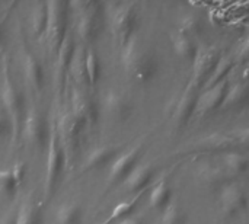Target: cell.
<instances>
[{"mask_svg": "<svg viewBox=\"0 0 249 224\" xmlns=\"http://www.w3.org/2000/svg\"><path fill=\"white\" fill-rule=\"evenodd\" d=\"M121 64L124 71L139 83L152 82L159 71V61L155 50L137 35L121 47Z\"/></svg>", "mask_w": 249, "mask_h": 224, "instance_id": "6da1fadb", "label": "cell"}, {"mask_svg": "<svg viewBox=\"0 0 249 224\" xmlns=\"http://www.w3.org/2000/svg\"><path fill=\"white\" fill-rule=\"evenodd\" d=\"M0 105L9 120L12 138L18 140L20 134V125L23 121V96L18 86L13 82L9 61L4 60L1 63V89H0Z\"/></svg>", "mask_w": 249, "mask_h": 224, "instance_id": "7a4b0ae2", "label": "cell"}, {"mask_svg": "<svg viewBox=\"0 0 249 224\" xmlns=\"http://www.w3.org/2000/svg\"><path fill=\"white\" fill-rule=\"evenodd\" d=\"M47 152L48 153H47V169H45V184H44L45 200H48L54 194V191L64 173V168H66V162H67L66 149L58 136L57 125H54L53 130L50 131Z\"/></svg>", "mask_w": 249, "mask_h": 224, "instance_id": "3957f363", "label": "cell"}, {"mask_svg": "<svg viewBox=\"0 0 249 224\" xmlns=\"http://www.w3.org/2000/svg\"><path fill=\"white\" fill-rule=\"evenodd\" d=\"M47 10H48V22L44 36L47 38L50 51L53 54H57L61 42L69 34L67 25H69L70 7L67 1H47Z\"/></svg>", "mask_w": 249, "mask_h": 224, "instance_id": "277c9868", "label": "cell"}, {"mask_svg": "<svg viewBox=\"0 0 249 224\" xmlns=\"http://www.w3.org/2000/svg\"><path fill=\"white\" fill-rule=\"evenodd\" d=\"M70 7H76L79 12L77 20V35L83 42H92L101 34L104 17L102 4L96 1H76L69 3Z\"/></svg>", "mask_w": 249, "mask_h": 224, "instance_id": "5b68a950", "label": "cell"}, {"mask_svg": "<svg viewBox=\"0 0 249 224\" xmlns=\"http://www.w3.org/2000/svg\"><path fill=\"white\" fill-rule=\"evenodd\" d=\"M20 134L26 146L44 150L48 146L50 130L48 122L44 114L32 106L26 115H23V121L20 125Z\"/></svg>", "mask_w": 249, "mask_h": 224, "instance_id": "8992f818", "label": "cell"}, {"mask_svg": "<svg viewBox=\"0 0 249 224\" xmlns=\"http://www.w3.org/2000/svg\"><path fill=\"white\" fill-rule=\"evenodd\" d=\"M220 57H222V52L214 45L198 48L196 58L193 60V76L187 87L194 92H198L201 87H204V85L212 76L213 69Z\"/></svg>", "mask_w": 249, "mask_h": 224, "instance_id": "52a82bcc", "label": "cell"}, {"mask_svg": "<svg viewBox=\"0 0 249 224\" xmlns=\"http://www.w3.org/2000/svg\"><path fill=\"white\" fill-rule=\"evenodd\" d=\"M139 12L136 3H118L112 12V32L120 47L136 35Z\"/></svg>", "mask_w": 249, "mask_h": 224, "instance_id": "ba28073f", "label": "cell"}, {"mask_svg": "<svg viewBox=\"0 0 249 224\" xmlns=\"http://www.w3.org/2000/svg\"><path fill=\"white\" fill-rule=\"evenodd\" d=\"M142 153H143V144H136L128 150H125L124 153H121L120 156H117L111 163L109 173L107 178V185L114 187L121 184L130 175V172L139 165Z\"/></svg>", "mask_w": 249, "mask_h": 224, "instance_id": "9c48e42d", "label": "cell"}, {"mask_svg": "<svg viewBox=\"0 0 249 224\" xmlns=\"http://www.w3.org/2000/svg\"><path fill=\"white\" fill-rule=\"evenodd\" d=\"M102 108L109 120L115 122H124L133 115L134 102L125 92L111 89L104 95Z\"/></svg>", "mask_w": 249, "mask_h": 224, "instance_id": "30bf717a", "label": "cell"}, {"mask_svg": "<svg viewBox=\"0 0 249 224\" xmlns=\"http://www.w3.org/2000/svg\"><path fill=\"white\" fill-rule=\"evenodd\" d=\"M248 206L247 190L238 182L226 184L220 191V210L226 219L235 217L245 211Z\"/></svg>", "mask_w": 249, "mask_h": 224, "instance_id": "8fae6325", "label": "cell"}, {"mask_svg": "<svg viewBox=\"0 0 249 224\" xmlns=\"http://www.w3.org/2000/svg\"><path fill=\"white\" fill-rule=\"evenodd\" d=\"M197 98H198V92H194V90L185 87V90L181 93V96H178L172 101V103L169 106V118H171L175 130H181L190 122L191 117L196 112Z\"/></svg>", "mask_w": 249, "mask_h": 224, "instance_id": "7c38bea8", "label": "cell"}, {"mask_svg": "<svg viewBox=\"0 0 249 224\" xmlns=\"http://www.w3.org/2000/svg\"><path fill=\"white\" fill-rule=\"evenodd\" d=\"M71 114L86 127H93L99 120V108L85 89L73 86L71 89Z\"/></svg>", "mask_w": 249, "mask_h": 224, "instance_id": "4fadbf2b", "label": "cell"}, {"mask_svg": "<svg viewBox=\"0 0 249 224\" xmlns=\"http://www.w3.org/2000/svg\"><path fill=\"white\" fill-rule=\"evenodd\" d=\"M236 146L233 138L229 134H210L201 138H197L193 144L187 146L182 153L188 155H207V153H226L232 152Z\"/></svg>", "mask_w": 249, "mask_h": 224, "instance_id": "5bb4252c", "label": "cell"}, {"mask_svg": "<svg viewBox=\"0 0 249 224\" xmlns=\"http://www.w3.org/2000/svg\"><path fill=\"white\" fill-rule=\"evenodd\" d=\"M229 86H231L229 80H223L222 83H219L213 87L204 89V92L201 95H198V98H197L194 115H197L198 118H204L209 114L214 112L216 109L222 108Z\"/></svg>", "mask_w": 249, "mask_h": 224, "instance_id": "9a60e30c", "label": "cell"}, {"mask_svg": "<svg viewBox=\"0 0 249 224\" xmlns=\"http://www.w3.org/2000/svg\"><path fill=\"white\" fill-rule=\"evenodd\" d=\"M77 44L73 38V35L69 32L64 38V41L61 42L58 51H57V69H55V80H57V86H58V92L64 93V86H66V80L69 76V70L71 66V60L73 55L76 52Z\"/></svg>", "mask_w": 249, "mask_h": 224, "instance_id": "2e32d148", "label": "cell"}, {"mask_svg": "<svg viewBox=\"0 0 249 224\" xmlns=\"http://www.w3.org/2000/svg\"><path fill=\"white\" fill-rule=\"evenodd\" d=\"M22 69H23V76L28 85L35 90L41 92L45 83V73L41 61L36 58L35 54L31 51L25 50L23 52V60H22Z\"/></svg>", "mask_w": 249, "mask_h": 224, "instance_id": "e0dca14e", "label": "cell"}, {"mask_svg": "<svg viewBox=\"0 0 249 224\" xmlns=\"http://www.w3.org/2000/svg\"><path fill=\"white\" fill-rule=\"evenodd\" d=\"M198 181L209 188H223L231 182V175L213 162H203L197 169Z\"/></svg>", "mask_w": 249, "mask_h": 224, "instance_id": "ac0fdd59", "label": "cell"}, {"mask_svg": "<svg viewBox=\"0 0 249 224\" xmlns=\"http://www.w3.org/2000/svg\"><path fill=\"white\" fill-rule=\"evenodd\" d=\"M153 176H155V171H153L152 165L143 163V165H137L121 184H123V188L125 192H130V194L139 192L140 194L152 184Z\"/></svg>", "mask_w": 249, "mask_h": 224, "instance_id": "d6986e66", "label": "cell"}, {"mask_svg": "<svg viewBox=\"0 0 249 224\" xmlns=\"http://www.w3.org/2000/svg\"><path fill=\"white\" fill-rule=\"evenodd\" d=\"M85 128H86V125L79 118H76L71 112H69L63 118V121H60L57 124V131H58V136H60L61 143L66 150L73 149V146L79 141L80 134L83 133Z\"/></svg>", "mask_w": 249, "mask_h": 224, "instance_id": "ffe728a7", "label": "cell"}, {"mask_svg": "<svg viewBox=\"0 0 249 224\" xmlns=\"http://www.w3.org/2000/svg\"><path fill=\"white\" fill-rule=\"evenodd\" d=\"M117 156H118V147H115V146L95 147L86 155V157L82 163V172H90V171L102 169L107 165L112 163Z\"/></svg>", "mask_w": 249, "mask_h": 224, "instance_id": "44dd1931", "label": "cell"}, {"mask_svg": "<svg viewBox=\"0 0 249 224\" xmlns=\"http://www.w3.org/2000/svg\"><path fill=\"white\" fill-rule=\"evenodd\" d=\"M171 42H172V47H174V51L175 54L184 60V61H193L196 58V54H197V45L194 44L193 38L187 36L185 34L179 32L178 29L177 31H172L171 32Z\"/></svg>", "mask_w": 249, "mask_h": 224, "instance_id": "7402d4cb", "label": "cell"}, {"mask_svg": "<svg viewBox=\"0 0 249 224\" xmlns=\"http://www.w3.org/2000/svg\"><path fill=\"white\" fill-rule=\"evenodd\" d=\"M69 76H71L77 87L85 89L86 86H89L88 74H86V47L85 45H77L76 52L71 60Z\"/></svg>", "mask_w": 249, "mask_h": 224, "instance_id": "603a6c76", "label": "cell"}, {"mask_svg": "<svg viewBox=\"0 0 249 224\" xmlns=\"http://www.w3.org/2000/svg\"><path fill=\"white\" fill-rule=\"evenodd\" d=\"M171 200H172V190L169 187V182L166 179H162L153 187L149 197V206L155 211L162 213L171 204Z\"/></svg>", "mask_w": 249, "mask_h": 224, "instance_id": "cb8c5ba5", "label": "cell"}, {"mask_svg": "<svg viewBox=\"0 0 249 224\" xmlns=\"http://www.w3.org/2000/svg\"><path fill=\"white\" fill-rule=\"evenodd\" d=\"M248 156L239 152H226L222 155V168L232 175H244L248 171Z\"/></svg>", "mask_w": 249, "mask_h": 224, "instance_id": "d4e9b609", "label": "cell"}, {"mask_svg": "<svg viewBox=\"0 0 249 224\" xmlns=\"http://www.w3.org/2000/svg\"><path fill=\"white\" fill-rule=\"evenodd\" d=\"M235 64H236V63L233 61L232 55H223V54H222V57L219 58V61L216 63V66H214V69H213L212 76L209 77V80H207V83L204 85L203 89L213 87V86L222 83L223 80H228V76H229V73L233 70Z\"/></svg>", "mask_w": 249, "mask_h": 224, "instance_id": "484cf974", "label": "cell"}, {"mask_svg": "<svg viewBox=\"0 0 249 224\" xmlns=\"http://www.w3.org/2000/svg\"><path fill=\"white\" fill-rule=\"evenodd\" d=\"M31 31L35 38H41L45 35L47 31V22H48V10H47V1L35 3L31 12Z\"/></svg>", "mask_w": 249, "mask_h": 224, "instance_id": "4316f807", "label": "cell"}, {"mask_svg": "<svg viewBox=\"0 0 249 224\" xmlns=\"http://www.w3.org/2000/svg\"><path fill=\"white\" fill-rule=\"evenodd\" d=\"M83 211L77 203L67 201L57 208L55 224H82Z\"/></svg>", "mask_w": 249, "mask_h": 224, "instance_id": "83f0119b", "label": "cell"}, {"mask_svg": "<svg viewBox=\"0 0 249 224\" xmlns=\"http://www.w3.org/2000/svg\"><path fill=\"white\" fill-rule=\"evenodd\" d=\"M142 195H143V192L137 194V195H136L133 200H130V201H124V203L117 204V206L112 208L111 216H108L102 223L99 224H114L121 222V220H124V219H127V217H130V216L133 214V211L136 210V207H137V204H139Z\"/></svg>", "mask_w": 249, "mask_h": 224, "instance_id": "f1b7e54d", "label": "cell"}, {"mask_svg": "<svg viewBox=\"0 0 249 224\" xmlns=\"http://www.w3.org/2000/svg\"><path fill=\"white\" fill-rule=\"evenodd\" d=\"M247 99H248V85L244 80V82H239V83H236L233 86H229L222 108L223 109H231V108L239 106V105L245 103Z\"/></svg>", "mask_w": 249, "mask_h": 224, "instance_id": "f546056e", "label": "cell"}, {"mask_svg": "<svg viewBox=\"0 0 249 224\" xmlns=\"http://www.w3.org/2000/svg\"><path fill=\"white\" fill-rule=\"evenodd\" d=\"M15 224H41V213L36 204L32 201H25L15 217Z\"/></svg>", "mask_w": 249, "mask_h": 224, "instance_id": "4dcf8cb0", "label": "cell"}, {"mask_svg": "<svg viewBox=\"0 0 249 224\" xmlns=\"http://www.w3.org/2000/svg\"><path fill=\"white\" fill-rule=\"evenodd\" d=\"M86 74L89 87H95L101 79V60L93 50H86Z\"/></svg>", "mask_w": 249, "mask_h": 224, "instance_id": "1f68e13d", "label": "cell"}, {"mask_svg": "<svg viewBox=\"0 0 249 224\" xmlns=\"http://www.w3.org/2000/svg\"><path fill=\"white\" fill-rule=\"evenodd\" d=\"M178 31L182 32V34H185L187 36L193 38V36H197L203 31V25H201V20L197 16L188 15V16H185V17L181 19Z\"/></svg>", "mask_w": 249, "mask_h": 224, "instance_id": "d6a6232c", "label": "cell"}, {"mask_svg": "<svg viewBox=\"0 0 249 224\" xmlns=\"http://www.w3.org/2000/svg\"><path fill=\"white\" fill-rule=\"evenodd\" d=\"M160 224H185V214L178 204H169L162 211Z\"/></svg>", "mask_w": 249, "mask_h": 224, "instance_id": "836d02e7", "label": "cell"}, {"mask_svg": "<svg viewBox=\"0 0 249 224\" xmlns=\"http://www.w3.org/2000/svg\"><path fill=\"white\" fill-rule=\"evenodd\" d=\"M18 182L15 181L10 169H0V192L6 195H13L18 191Z\"/></svg>", "mask_w": 249, "mask_h": 224, "instance_id": "e575fe53", "label": "cell"}, {"mask_svg": "<svg viewBox=\"0 0 249 224\" xmlns=\"http://www.w3.org/2000/svg\"><path fill=\"white\" fill-rule=\"evenodd\" d=\"M248 54H249V41L248 38L245 36V38H242L239 42H238V45H236V51H235V54L232 55V58H233V61L236 63H245L247 60H248Z\"/></svg>", "mask_w": 249, "mask_h": 224, "instance_id": "d590c367", "label": "cell"}, {"mask_svg": "<svg viewBox=\"0 0 249 224\" xmlns=\"http://www.w3.org/2000/svg\"><path fill=\"white\" fill-rule=\"evenodd\" d=\"M10 172H12V175H13L15 181L18 182V185H20V182H22V181H23V178H25L26 166H25V163H23V162H19V163H16V165L10 169Z\"/></svg>", "mask_w": 249, "mask_h": 224, "instance_id": "8d00e7d4", "label": "cell"}, {"mask_svg": "<svg viewBox=\"0 0 249 224\" xmlns=\"http://www.w3.org/2000/svg\"><path fill=\"white\" fill-rule=\"evenodd\" d=\"M115 224H143V222L140 219H136V217H127V219H124V220H121V222Z\"/></svg>", "mask_w": 249, "mask_h": 224, "instance_id": "74e56055", "label": "cell"}, {"mask_svg": "<svg viewBox=\"0 0 249 224\" xmlns=\"http://www.w3.org/2000/svg\"><path fill=\"white\" fill-rule=\"evenodd\" d=\"M4 124H6V114H4V111H3V108H1V105H0V136H1V133H3Z\"/></svg>", "mask_w": 249, "mask_h": 224, "instance_id": "f35d334b", "label": "cell"}, {"mask_svg": "<svg viewBox=\"0 0 249 224\" xmlns=\"http://www.w3.org/2000/svg\"><path fill=\"white\" fill-rule=\"evenodd\" d=\"M0 224H15V219L13 217H6Z\"/></svg>", "mask_w": 249, "mask_h": 224, "instance_id": "ab89813d", "label": "cell"}, {"mask_svg": "<svg viewBox=\"0 0 249 224\" xmlns=\"http://www.w3.org/2000/svg\"><path fill=\"white\" fill-rule=\"evenodd\" d=\"M0 39H1V32H0Z\"/></svg>", "mask_w": 249, "mask_h": 224, "instance_id": "60d3db41", "label": "cell"}]
</instances>
